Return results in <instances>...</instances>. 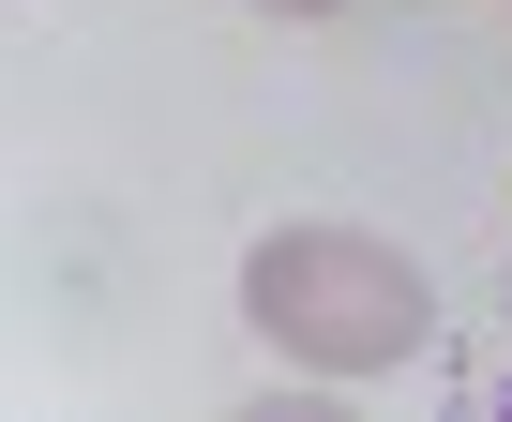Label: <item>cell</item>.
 Masks as SVG:
<instances>
[{"mask_svg": "<svg viewBox=\"0 0 512 422\" xmlns=\"http://www.w3.org/2000/svg\"><path fill=\"white\" fill-rule=\"evenodd\" d=\"M241 317L302 377H392V362L437 347V272L377 227H272L241 257Z\"/></svg>", "mask_w": 512, "mask_h": 422, "instance_id": "6da1fadb", "label": "cell"}, {"mask_svg": "<svg viewBox=\"0 0 512 422\" xmlns=\"http://www.w3.org/2000/svg\"><path fill=\"white\" fill-rule=\"evenodd\" d=\"M287 16H332V0H287Z\"/></svg>", "mask_w": 512, "mask_h": 422, "instance_id": "7a4b0ae2", "label": "cell"}]
</instances>
